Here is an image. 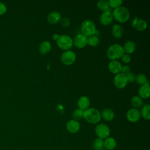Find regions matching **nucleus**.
I'll return each instance as SVG.
<instances>
[{
  "instance_id": "16",
  "label": "nucleus",
  "mask_w": 150,
  "mask_h": 150,
  "mask_svg": "<svg viewBox=\"0 0 150 150\" xmlns=\"http://www.w3.org/2000/svg\"><path fill=\"white\" fill-rule=\"evenodd\" d=\"M139 96L142 98H148L150 96V86L148 83L140 86L138 90Z\"/></svg>"
},
{
  "instance_id": "13",
  "label": "nucleus",
  "mask_w": 150,
  "mask_h": 150,
  "mask_svg": "<svg viewBox=\"0 0 150 150\" xmlns=\"http://www.w3.org/2000/svg\"><path fill=\"white\" fill-rule=\"evenodd\" d=\"M66 129L67 130L72 134L77 132L80 129V124L78 121H76L74 119L69 120L66 124Z\"/></svg>"
},
{
  "instance_id": "22",
  "label": "nucleus",
  "mask_w": 150,
  "mask_h": 150,
  "mask_svg": "<svg viewBox=\"0 0 150 150\" xmlns=\"http://www.w3.org/2000/svg\"><path fill=\"white\" fill-rule=\"evenodd\" d=\"M52 49V45L50 42L45 40L42 42L39 46V51L41 54H46L49 53Z\"/></svg>"
},
{
  "instance_id": "32",
  "label": "nucleus",
  "mask_w": 150,
  "mask_h": 150,
  "mask_svg": "<svg viewBox=\"0 0 150 150\" xmlns=\"http://www.w3.org/2000/svg\"><path fill=\"white\" fill-rule=\"evenodd\" d=\"M131 71V68L128 65H124L122 66H121V70L120 72L124 74L127 75V74H128L129 73H130Z\"/></svg>"
},
{
  "instance_id": "28",
  "label": "nucleus",
  "mask_w": 150,
  "mask_h": 150,
  "mask_svg": "<svg viewBox=\"0 0 150 150\" xmlns=\"http://www.w3.org/2000/svg\"><path fill=\"white\" fill-rule=\"evenodd\" d=\"M100 43V39L98 36L92 35L89 36L87 39V45H89L92 47H96Z\"/></svg>"
},
{
  "instance_id": "29",
  "label": "nucleus",
  "mask_w": 150,
  "mask_h": 150,
  "mask_svg": "<svg viewBox=\"0 0 150 150\" xmlns=\"http://www.w3.org/2000/svg\"><path fill=\"white\" fill-rule=\"evenodd\" d=\"M72 115L74 120L76 121L80 120L83 118V110L80 108H77L74 110Z\"/></svg>"
},
{
  "instance_id": "12",
  "label": "nucleus",
  "mask_w": 150,
  "mask_h": 150,
  "mask_svg": "<svg viewBox=\"0 0 150 150\" xmlns=\"http://www.w3.org/2000/svg\"><path fill=\"white\" fill-rule=\"evenodd\" d=\"M113 21V16L111 10L103 12L100 16V23L105 26L110 25Z\"/></svg>"
},
{
  "instance_id": "7",
  "label": "nucleus",
  "mask_w": 150,
  "mask_h": 150,
  "mask_svg": "<svg viewBox=\"0 0 150 150\" xmlns=\"http://www.w3.org/2000/svg\"><path fill=\"white\" fill-rule=\"evenodd\" d=\"M76 59V53L70 50H66L62 53L60 56L61 62L65 65H71L74 63Z\"/></svg>"
},
{
  "instance_id": "30",
  "label": "nucleus",
  "mask_w": 150,
  "mask_h": 150,
  "mask_svg": "<svg viewBox=\"0 0 150 150\" xmlns=\"http://www.w3.org/2000/svg\"><path fill=\"white\" fill-rule=\"evenodd\" d=\"M108 2L110 6L114 9L121 6V4H122V1L121 0H109Z\"/></svg>"
},
{
  "instance_id": "15",
  "label": "nucleus",
  "mask_w": 150,
  "mask_h": 150,
  "mask_svg": "<svg viewBox=\"0 0 150 150\" xmlns=\"http://www.w3.org/2000/svg\"><path fill=\"white\" fill-rule=\"evenodd\" d=\"M61 14L56 11L50 12L47 16V21L51 24H56L61 19Z\"/></svg>"
},
{
  "instance_id": "20",
  "label": "nucleus",
  "mask_w": 150,
  "mask_h": 150,
  "mask_svg": "<svg viewBox=\"0 0 150 150\" xmlns=\"http://www.w3.org/2000/svg\"><path fill=\"white\" fill-rule=\"evenodd\" d=\"M122 48L124 53L129 54L133 53L135 52L136 49V44L132 40H128L124 43Z\"/></svg>"
},
{
  "instance_id": "33",
  "label": "nucleus",
  "mask_w": 150,
  "mask_h": 150,
  "mask_svg": "<svg viewBox=\"0 0 150 150\" xmlns=\"http://www.w3.org/2000/svg\"><path fill=\"white\" fill-rule=\"evenodd\" d=\"M121 58L122 61L125 63H128L131 60V57L130 56V55L126 53H124Z\"/></svg>"
},
{
  "instance_id": "6",
  "label": "nucleus",
  "mask_w": 150,
  "mask_h": 150,
  "mask_svg": "<svg viewBox=\"0 0 150 150\" xmlns=\"http://www.w3.org/2000/svg\"><path fill=\"white\" fill-rule=\"evenodd\" d=\"M95 132L98 138L104 139L109 137L110 134V129L105 124L100 123L96 125L95 128Z\"/></svg>"
},
{
  "instance_id": "18",
  "label": "nucleus",
  "mask_w": 150,
  "mask_h": 150,
  "mask_svg": "<svg viewBox=\"0 0 150 150\" xmlns=\"http://www.w3.org/2000/svg\"><path fill=\"white\" fill-rule=\"evenodd\" d=\"M100 114L101 117L107 121H112L115 117L114 112L109 108H105L103 109Z\"/></svg>"
},
{
  "instance_id": "27",
  "label": "nucleus",
  "mask_w": 150,
  "mask_h": 150,
  "mask_svg": "<svg viewBox=\"0 0 150 150\" xmlns=\"http://www.w3.org/2000/svg\"><path fill=\"white\" fill-rule=\"evenodd\" d=\"M93 147L94 150H104V140L99 138H96L93 143Z\"/></svg>"
},
{
  "instance_id": "4",
  "label": "nucleus",
  "mask_w": 150,
  "mask_h": 150,
  "mask_svg": "<svg viewBox=\"0 0 150 150\" xmlns=\"http://www.w3.org/2000/svg\"><path fill=\"white\" fill-rule=\"evenodd\" d=\"M96 30V26L94 22L91 20H84L81 25V33L87 38L95 35Z\"/></svg>"
},
{
  "instance_id": "11",
  "label": "nucleus",
  "mask_w": 150,
  "mask_h": 150,
  "mask_svg": "<svg viewBox=\"0 0 150 150\" xmlns=\"http://www.w3.org/2000/svg\"><path fill=\"white\" fill-rule=\"evenodd\" d=\"M132 26L136 30L139 31H142L146 29L147 22L141 18L135 17L132 21Z\"/></svg>"
},
{
  "instance_id": "25",
  "label": "nucleus",
  "mask_w": 150,
  "mask_h": 150,
  "mask_svg": "<svg viewBox=\"0 0 150 150\" xmlns=\"http://www.w3.org/2000/svg\"><path fill=\"white\" fill-rule=\"evenodd\" d=\"M149 108H150V105L149 104H145L142 107L140 111L141 116L144 119L147 120H149L150 119Z\"/></svg>"
},
{
  "instance_id": "14",
  "label": "nucleus",
  "mask_w": 150,
  "mask_h": 150,
  "mask_svg": "<svg viewBox=\"0 0 150 150\" xmlns=\"http://www.w3.org/2000/svg\"><path fill=\"white\" fill-rule=\"evenodd\" d=\"M121 66L122 65L121 63L117 60H111L108 64V68L112 74H117L120 73Z\"/></svg>"
},
{
  "instance_id": "2",
  "label": "nucleus",
  "mask_w": 150,
  "mask_h": 150,
  "mask_svg": "<svg viewBox=\"0 0 150 150\" xmlns=\"http://www.w3.org/2000/svg\"><path fill=\"white\" fill-rule=\"evenodd\" d=\"M112 15L113 19H115L117 21L121 23L127 22L130 16L129 10L124 6H120L114 9Z\"/></svg>"
},
{
  "instance_id": "19",
  "label": "nucleus",
  "mask_w": 150,
  "mask_h": 150,
  "mask_svg": "<svg viewBox=\"0 0 150 150\" xmlns=\"http://www.w3.org/2000/svg\"><path fill=\"white\" fill-rule=\"evenodd\" d=\"M111 33L114 38L115 39L121 38L124 34V29L121 25L119 24H114L112 25Z\"/></svg>"
},
{
  "instance_id": "10",
  "label": "nucleus",
  "mask_w": 150,
  "mask_h": 150,
  "mask_svg": "<svg viewBox=\"0 0 150 150\" xmlns=\"http://www.w3.org/2000/svg\"><path fill=\"white\" fill-rule=\"evenodd\" d=\"M127 119L131 122H137L141 118L140 111L134 108H131L129 109L126 113Z\"/></svg>"
},
{
  "instance_id": "31",
  "label": "nucleus",
  "mask_w": 150,
  "mask_h": 150,
  "mask_svg": "<svg viewBox=\"0 0 150 150\" xmlns=\"http://www.w3.org/2000/svg\"><path fill=\"white\" fill-rule=\"evenodd\" d=\"M60 22L61 25H62L63 27H64V28H66V27L69 26V25L70 24V20L69 19V18H66V17H64V18H61V19H60Z\"/></svg>"
},
{
  "instance_id": "17",
  "label": "nucleus",
  "mask_w": 150,
  "mask_h": 150,
  "mask_svg": "<svg viewBox=\"0 0 150 150\" xmlns=\"http://www.w3.org/2000/svg\"><path fill=\"white\" fill-rule=\"evenodd\" d=\"M90 104V101L88 97L86 96H83L79 98L77 101V105L79 108L84 111L89 107Z\"/></svg>"
},
{
  "instance_id": "1",
  "label": "nucleus",
  "mask_w": 150,
  "mask_h": 150,
  "mask_svg": "<svg viewBox=\"0 0 150 150\" xmlns=\"http://www.w3.org/2000/svg\"><path fill=\"white\" fill-rule=\"evenodd\" d=\"M83 118L86 121L91 124H97L101 118L100 112L93 107L88 108L83 111Z\"/></svg>"
},
{
  "instance_id": "24",
  "label": "nucleus",
  "mask_w": 150,
  "mask_h": 150,
  "mask_svg": "<svg viewBox=\"0 0 150 150\" xmlns=\"http://www.w3.org/2000/svg\"><path fill=\"white\" fill-rule=\"evenodd\" d=\"M97 6L99 9L103 12L110 10V6L109 5L108 1L107 0H100L97 1Z\"/></svg>"
},
{
  "instance_id": "35",
  "label": "nucleus",
  "mask_w": 150,
  "mask_h": 150,
  "mask_svg": "<svg viewBox=\"0 0 150 150\" xmlns=\"http://www.w3.org/2000/svg\"><path fill=\"white\" fill-rule=\"evenodd\" d=\"M127 76V81L128 82H129V83H132L135 81V75L133 73H129L128 74H127L126 75Z\"/></svg>"
},
{
  "instance_id": "36",
  "label": "nucleus",
  "mask_w": 150,
  "mask_h": 150,
  "mask_svg": "<svg viewBox=\"0 0 150 150\" xmlns=\"http://www.w3.org/2000/svg\"><path fill=\"white\" fill-rule=\"evenodd\" d=\"M59 36H60V35H59L58 34H57V33H54V34H53V36H52V38H53V39L54 40L57 41V40H58L59 38Z\"/></svg>"
},
{
  "instance_id": "3",
  "label": "nucleus",
  "mask_w": 150,
  "mask_h": 150,
  "mask_svg": "<svg viewBox=\"0 0 150 150\" xmlns=\"http://www.w3.org/2000/svg\"><path fill=\"white\" fill-rule=\"evenodd\" d=\"M124 53L122 46L120 44L114 43L110 45L107 50V56L111 60H115L122 57Z\"/></svg>"
},
{
  "instance_id": "8",
  "label": "nucleus",
  "mask_w": 150,
  "mask_h": 150,
  "mask_svg": "<svg viewBox=\"0 0 150 150\" xmlns=\"http://www.w3.org/2000/svg\"><path fill=\"white\" fill-rule=\"evenodd\" d=\"M128 81L127 76L121 73H119L114 77V84L116 87L120 89H122L127 85Z\"/></svg>"
},
{
  "instance_id": "26",
  "label": "nucleus",
  "mask_w": 150,
  "mask_h": 150,
  "mask_svg": "<svg viewBox=\"0 0 150 150\" xmlns=\"http://www.w3.org/2000/svg\"><path fill=\"white\" fill-rule=\"evenodd\" d=\"M135 81L140 86L148 83L146 76L143 73H138L135 76Z\"/></svg>"
},
{
  "instance_id": "34",
  "label": "nucleus",
  "mask_w": 150,
  "mask_h": 150,
  "mask_svg": "<svg viewBox=\"0 0 150 150\" xmlns=\"http://www.w3.org/2000/svg\"><path fill=\"white\" fill-rule=\"evenodd\" d=\"M7 11V7L6 5L2 2H0V15H2L5 14Z\"/></svg>"
},
{
  "instance_id": "37",
  "label": "nucleus",
  "mask_w": 150,
  "mask_h": 150,
  "mask_svg": "<svg viewBox=\"0 0 150 150\" xmlns=\"http://www.w3.org/2000/svg\"><path fill=\"white\" fill-rule=\"evenodd\" d=\"M15 150H21V149H15Z\"/></svg>"
},
{
  "instance_id": "23",
  "label": "nucleus",
  "mask_w": 150,
  "mask_h": 150,
  "mask_svg": "<svg viewBox=\"0 0 150 150\" xmlns=\"http://www.w3.org/2000/svg\"><path fill=\"white\" fill-rule=\"evenodd\" d=\"M131 104L134 108H140L143 104L142 98L139 96H134L131 100Z\"/></svg>"
},
{
  "instance_id": "9",
  "label": "nucleus",
  "mask_w": 150,
  "mask_h": 150,
  "mask_svg": "<svg viewBox=\"0 0 150 150\" xmlns=\"http://www.w3.org/2000/svg\"><path fill=\"white\" fill-rule=\"evenodd\" d=\"M88 38L82 33L77 34L73 39V45L79 49H82L87 45Z\"/></svg>"
},
{
  "instance_id": "21",
  "label": "nucleus",
  "mask_w": 150,
  "mask_h": 150,
  "mask_svg": "<svg viewBox=\"0 0 150 150\" xmlns=\"http://www.w3.org/2000/svg\"><path fill=\"white\" fill-rule=\"evenodd\" d=\"M104 145L105 149L108 150H112L115 148L117 142L114 138L108 137L104 140Z\"/></svg>"
},
{
  "instance_id": "5",
  "label": "nucleus",
  "mask_w": 150,
  "mask_h": 150,
  "mask_svg": "<svg viewBox=\"0 0 150 150\" xmlns=\"http://www.w3.org/2000/svg\"><path fill=\"white\" fill-rule=\"evenodd\" d=\"M57 46L64 50H68L73 46V39L67 35H62L59 36L56 41Z\"/></svg>"
}]
</instances>
